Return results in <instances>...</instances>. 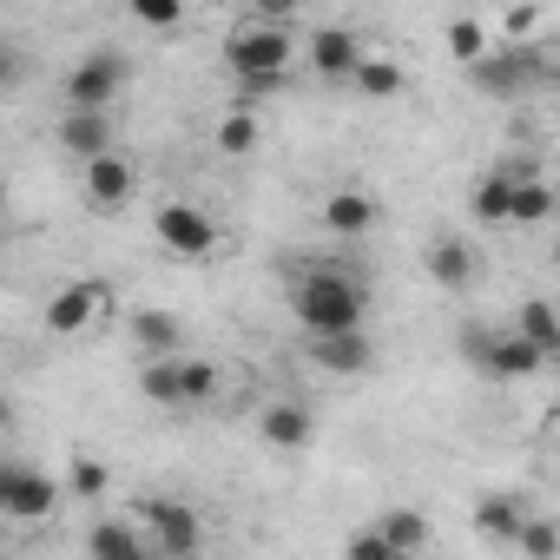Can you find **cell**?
<instances>
[{"label": "cell", "instance_id": "29", "mask_svg": "<svg viewBox=\"0 0 560 560\" xmlns=\"http://www.w3.org/2000/svg\"><path fill=\"white\" fill-rule=\"evenodd\" d=\"M106 481H113V468H106V462H93V455H73V462H67V488H73L80 501H100V494H106Z\"/></svg>", "mask_w": 560, "mask_h": 560}, {"label": "cell", "instance_id": "26", "mask_svg": "<svg viewBox=\"0 0 560 560\" xmlns=\"http://www.w3.org/2000/svg\"><path fill=\"white\" fill-rule=\"evenodd\" d=\"M350 86H357L363 100H396V93H402L409 80H402V67H396V60H383V54H370V60L357 67V80H350Z\"/></svg>", "mask_w": 560, "mask_h": 560}, {"label": "cell", "instance_id": "12", "mask_svg": "<svg viewBox=\"0 0 560 560\" xmlns=\"http://www.w3.org/2000/svg\"><path fill=\"white\" fill-rule=\"evenodd\" d=\"M311 363L330 370V376H370V370H376V343H370V330H350V337H311Z\"/></svg>", "mask_w": 560, "mask_h": 560}, {"label": "cell", "instance_id": "20", "mask_svg": "<svg viewBox=\"0 0 560 560\" xmlns=\"http://www.w3.org/2000/svg\"><path fill=\"white\" fill-rule=\"evenodd\" d=\"M132 343L145 350V363H172L178 357V317L172 311H132Z\"/></svg>", "mask_w": 560, "mask_h": 560}, {"label": "cell", "instance_id": "19", "mask_svg": "<svg viewBox=\"0 0 560 560\" xmlns=\"http://www.w3.org/2000/svg\"><path fill=\"white\" fill-rule=\"evenodd\" d=\"M508 172L521 178V185H514V224H540V218H553V185L534 172V159H527V165L508 159Z\"/></svg>", "mask_w": 560, "mask_h": 560}, {"label": "cell", "instance_id": "5", "mask_svg": "<svg viewBox=\"0 0 560 560\" xmlns=\"http://www.w3.org/2000/svg\"><path fill=\"white\" fill-rule=\"evenodd\" d=\"M119 93H126V54L93 47V54L73 60V73H67V113H106Z\"/></svg>", "mask_w": 560, "mask_h": 560}, {"label": "cell", "instance_id": "1", "mask_svg": "<svg viewBox=\"0 0 560 560\" xmlns=\"http://www.w3.org/2000/svg\"><path fill=\"white\" fill-rule=\"evenodd\" d=\"M363 311H370V291L357 270H343V257H324L317 270H304L298 317L311 337H350V330H363Z\"/></svg>", "mask_w": 560, "mask_h": 560}, {"label": "cell", "instance_id": "34", "mask_svg": "<svg viewBox=\"0 0 560 560\" xmlns=\"http://www.w3.org/2000/svg\"><path fill=\"white\" fill-rule=\"evenodd\" d=\"M547 370H553V376H560V350H553V357H547Z\"/></svg>", "mask_w": 560, "mask_h": 560}, {"label": "cell", "instance_id": "9", "mask_svg": "<svg viewBox=\"0 0 560 560\" xmlns=\"http://www.w3.org/2000/svg\"><path fill=\"white\" fill-rule=\"evenodd\" d=\"M468 80H475L481 93H494V100H514V93H527L534 80H547V60L527 54V47H494L481 67H468Z\"/></svg>", "mask_w": 560, "mask_h": 560}, {"label": "cell", "instance_id": "36", "mask_svg": "<svg viewBox=\"0 0 560 560\" xmlns=\"http://www.w3.org/2000/svg\"><path fill=\"white\" fill-rule=\"evenodd\" d=\"M553 462H560V435H553Z\"/></svg>", "mask_w": 560, "mask_h": 560}, {"label": "cell", "instance_id": "27", "mask_svg": "<svg viewBox=\"0 0 560 560\" xmlns=\"http://www.w3.org/2000/svg\"><path fill=\"white\" fill-rule=\"evenodd\" d=\"M139 389H145V402H159V409H185L178 357H172V363H145V370H139Z\"/></svg>", "mask_w": 560, "mask_h": 560}, {"label": "cell", "instance_id": "14", "mask_svg": "<svg viewBox=\"0 0 560 560\" xmlns=\"http://www.w3.org/2000/svg\"><path fill=\"white\" fill-rule=\"evenodd\" d=\"M317 218H324V231H337V237H370V231H376V218H383V205H376L370 191H357V185H350V191H330Z\"/></svg>", "mask_w": 560, "mask_h": 560}, {"label": "cell", "instance_id": "31", "mask_svg": "<svg viewBox=\"0 0 560 560\" xmlns=\"http://www.w3.org/2000/svg\"><path fill=\"white\" fill-rule=\"evenodd\" d=\"M132 21L152 27V34H172L185 21V8H178V0H132Z\"/></svg>", "mask_w": 560, "mask_h": 560}, {"label": "cell", "instance_id": "17", "mask_svg": "<svg viewBox=\"0 0 560 560\" xmlns=\"http://www.w3.org/2000/svg\"><path fill=\"white\" fill-rule=\"evenodd\" d=\"M422 264H429V277L442 291H468L475 284V250L462 244V237H435L429 250H422Z\"/></svg>", "mask_w": 560, "mask_h": 560}, {"label": "cell", "instance_id": "10", "mask_svg": "<svg viewBox=\"0 0 560 560\" xmlns=\"http://www.w3.org/2000/svg\"><path fill=\"white\" fill-rule=\"evenodd\" d=\"M54 145H60L67 159H80V165L113 159V152H119V145H113V113H60V119H54Z\"/></svg>", "mask_w": 560, "mask_h": 560}, {"label": "cell", "instance_id": "18", "mask_svg": "<svg viewBox=\"0 0 560 560\" xmlns=\"http://www.w3.org/2000/svg\"><path fill=\"white\" fill-rule=\"evenodd\" d=\"M514 172L501 165V172H488V178H475V191H468V211L481 218V224H514Z\"/></svg>", "mask_w": 560, "mask_h": 560}, {"label": "cell", "instance_id": "23", "mask_svg": "<svg viewBox=\"0 0 560 560\" xmlns=\"http://www.w3.org/2000/svg\"><path fill=\"white\" fill-rule=\"evenodd\" d=\"M257 139H264V126H257V113H250V106H231V113L211 126L218 159H250V152H257Z\"/></svg>", "mask_w": 560, "mask_h": 560}, {"label": "cell", "instance_id": "30", "mask_svg": "<svg viewBox=\"0 0 560 560\" xmlns=\"http://www.w3.org/2000/svg\"><path fill=\"white\" fill-rule=\"evenodd\" d=\"M178 376H185V402H211L218 396V370L205 357H178Z\"/></svg>", "mask_w": 560, "mask_h": 560}, {"label": "cell", "instance_id": "32", "mask_svg": "<svg viewBox=\"0 0 560 560\" xmlns=\"http://www.w3.org/2000/svg\"><path fill=\"white\" fill-rule=\"evenodd\" d=\"M343 560H402V553H396L376 527H357V534L343 540Z\"/></svg>", "mask_w": 560, "mask_h": 560}, {"label": "cell", "instance_id": "21", "mask_svg": "<svg viewBox=\"0 0 560 560\" xmlns=\"http://www.w3.org/2000/svg\"><path fill=\"white\" fill-rule=\"evenodd\" d=\"M475 527H481V540L514 547V540H521V527H527V508H521L514 494H488V501H475Z\"/></svg>", "mask_w": 560, "mask_h": 560}, {"label": "cell", "instance_id": "25", "mask_svg": "<svg viewBox=\"0 0 560 560\" xmlns=\"http://www.w3.org/2000/svg\"><path fill=\"white\" fill-rule=\"evenodd\" d=\"M448 54H455L462 67H481V60L494 54V34H488L475 14H455V21H448Z\"/></svg>", "mask_w": 560, "mask_h": 560}, {"label": "cell", "instance_id": "4", "mask_svg": "<svg viewBox=\"0 0 560 560\" xmlns=\"http://www.w3.org/2000/svg\"><path fill=\"white\" fill-rule=\"evenodd\" d=\"M139 527H145V540H152L159 560H191L198 540H205L198 508H191V501H172V494H152V501L139 508Z\"/></svg>", "mask_w": 560, "mask_h": 560}, {"label": "cell", "instance_id": "2", "mask_svg": "<svg viewBox=\"0 0 560 560\" xmlns=\"http://www.w3.org/2000/svg\"><path fill=\"white\" fill-rule=\"evenodd\" d=\"M291 34H284V21H250V27H237L231 40H224V60H231V73H237V106H250V100H264V93H277L284 86V73H291Z\"/></svg>", "mask_w": 560, "mask_h": 560}, {"label": "cell", "instance_id": "33", "mask_svg": "<svg viewBox=\"0 0 560 560\" xmlns=\"http://www.w3.org/2000/svg\"><path fill=\"white\" fill-rule=\"evenodd\" d=\"M501 34H508V47H527L540 34V8H508L501 14Z\"/></svg>", "mask_w": 560, "mask_h": 560}, {"label": "cell", "instance_id": "6", "mask_svg": "<svg viewBox=\"0 0 560 560\" xmlns=\"http://www.w3.org/2000/svg\"><path fill=\"white\" fill-rule=\"evenodd\" d=\"M60 508V481L27 468V462H8V475H0V514H8L14 527H34Z\"/></svg>", "mask_w": 560, "mask_h": 560}, {"label": "cell", "instance_id": "8", "mask_svg": "<svg viewBox=\"0 0 560 560\" xmlns=\"http://www.w3.org/2000/svg\"><path fill=\"white\" fill-rule=\"evenodd\" d=\"M106 311H113V284L80 277V284H67V291L47 298V330H54V337H80V330H93Z\"/></svg>", "mask_w": 560, "mask_h": 560}, {"label": "cell", "instance_id": "15", "mask_svg": "<svg viewBox=\"0 0 560 560\" xmlns=\"http://www.w3.org/2000/svg\"><path fill=\"white\" fill-rule=\"evenodd\" d=\"M86 553L93 560H159L139 521H93L86 527Z\"/></svg>", "mask_w": 560, "mask_h": 560}, {"label": "cell", "instance_id": "11", "mask_svg": "<svg viewBox=\"0 0 560 560\" xmlns=\"http://www.w3.org/2000/svg\"><path fill=\"white\" fill-rule=\"evenodd\" d=\"M257 435H264V448H284V455H298V448H311V435H317V416H311L304 402H264V416H257Z\"/></svg>", "mask_w": 560, "mask_h": 560}, {"label": "cell", "instance_id": "24", "mask_svg": "<svg viewBox=\"0 0 560 560\" xmlns=\"http://www.w3.org/2000/svg\"><path fill=\"white\" fill-rule=\"evenodd\" d=\"M514 337H527L534 350L553 357V350H560V311H553L547 298H527V304L514 311Z\"/></svg>", "mask_w": 560, "mask_h": 560}, {"label": "cell", "instance_id": "35", "mask_svg": "<svg viewBox=\"0 0 560 560\" xmlns=\"http://www.w3.org/2000/svg\"><path fill=\"white\" fill-rule=\"evenodd\" d=\"M553 270H560V237H553Z\"/></svg>", "mask_w": 560, "mask_h": 560}, {"label": "cell", "instance_id": "3", "mask_svg": "<svg viewBox=\"0 0 560 560\" xmlns=\"http://www.w3.org/2000/svg\"><path fill=\"white\" fill-rule=\"evenodd\" d=\"M462 357L481 376H494V383H521V376H540L547 370V350H534L514 330H462Z\"/></svg>", "mask_w": 560, "mask_h": 560}, {"label": "cell", "instance_id": "28", "mask_svg": "<svg viewBox=\"0 0 560 560\" xmlns=\"http://www.w3.org/2000/svg\"><path fill=\"white\" fill-rule=\"evenodd\" d=\"M521 560H560V521H547V514H527V527H521Z\"/></svg>", "mask_w": 560, "mask_h": 560}, {"label": "cell", "instance_id": "16", "mask_svg": "<svg viewBox=\"0 0 560 560\" xmlns=\"http://www.w3.org/2000/svg\"><path fill=\"white\" fill-rule=\"evenodd\" d=\"M139 191V172H132V159H100V165H86V205L93 211H119L126 198Z\"/></svg>", "mask_w": 560, "mask_h": 560}, {"label": "cell", "instance_id": "7", "mask_svg": "<svg viewBox=\"0 0 560 560\" xmlns=\"http://www.w3.org/2000/svg\"><path fill=\"white\" fill-rule=\"evenodd\" d=\"M152 231H159V244H165L172 257H211V250H218L211 211H198V205H185V198L159 205V211H152Z\"/></svg>", "mask_w": 560, "mask_h": 560}, {"label": "cell", "instance_id": "13", "mask_svg": "<svg viewBox=\"0 0 560 560\" xmlns=\"http://www.w3.org/2000/svg\"><path fill=\"white\" fill-rule=\"evenodd\" d=\"M311 60H317L324 80H357V67L370 60V47H363L350 27H317V34H311Z\"/></svg>", "mask_w": 560, "mask_h": 560}, {"label": "cell", "instance_id": "22", "mask_svg": "<svg viewBox=\"0 0 560 560\" xmlns=\"http://www.w3.org/2000/svg\"><path fill=\"white\" fill-rule=\"evenodd\" d=\"M370 527H376L402 560H416V553L429 547V514H422V508H389V514H376Z\"/></svg>", "mask_w": 560, "mask_h": 560}]
</instances>
